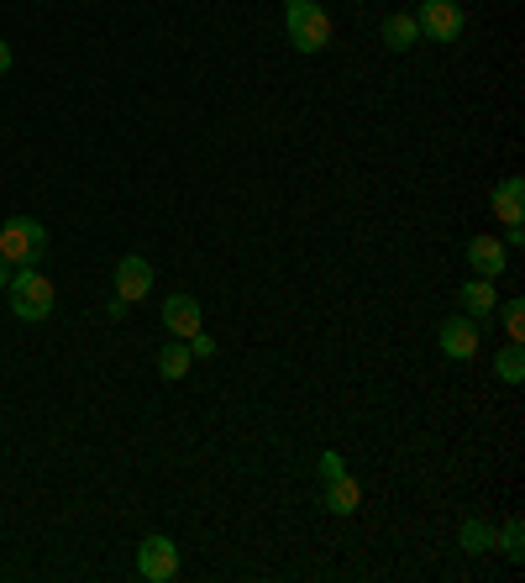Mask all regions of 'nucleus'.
<instances>
[{"label":"nucleus","instance_id":"aec40b11","mask_svg":"<svg viewBox=\"0 0 525 583\" xmlns=\"http://www.w3.org/2000/svg\"><path fill=\"white\" fill-rule=\"evenodd\" d=\"M184 342H190V352H195V358H211V352H216V342L205 337V326H200L195 337H184Z\"/></svg>","mask_w":525,"mask_h":583},{"label":"nucleus","instance_id":"0eeeda50","mask_svg":"<svg viewBox=\"0 0 525 583\" xmlns=\"http://www.w3.org/2000/svg\"><path fill=\"white\" fill-rule=\"evenodd\" d=\"M437 347L452 358V363H468V358L479 352V321H473V316H452V321H441Z\"/></svg>","mask_w":525,"mask_h":583},{"label":"nucleus","instance_id":"39448f33","mask_svg":"<svg viewBox=\"0 0 525 583\" xmlns=\"http://www.w3.org/2000/svg\"><path fill=\"white\" fill-rule=\"evenodd\" d=\"M179 573V547L169 537H148L137 547V579L142 583H169Z\"/></svg>","mask_w":525,"mask_h":583},{"label":"nucleus","instance_id":"dca6fc26","mask_svg":"<svg viewBox=\"0 0 525 583\" xmlns=\"http://www.w3.org/2000/svg\"><path fill=\"white\" fill-rule=\"evenodd\" d=\"M500 547H504V558H510V562H521V558H525V526H521V520H504Z\"/></svg>","mask_w":525,"mask_h":583},{"label":"nucleus","instance_id":"f8f14e48","mask_svg":"<svg viewBox=\"0 0 525 583\" xmlns=\"http://www.w3.org/2000/svg\"><path fill=\"white\" fill-rule=\"evenodd\" d=\"M420 43V26L410 11H394L389 22H384V47H394V53H410V47Z\"/></svg>","mask_w":525,"mask_h":583},{"label":"nucleus","instance_id":"7ed1b4c3","mask_svg":"<svg viewBox=\"0 0 525 583\" xmlns=\"http://www.w3.org/2000/svg\"><path fill=\"white\" fill-rule=\"evenodd\" d=\"M285 26H289V43L300 53H321L331 43V17L315 0H285Z\"/></svg>","mask_w":525,"mask_h":583},{"label":"nucleus","instance_id":"412c9836","mask_svg":"<svg viewBox=\"0 0 525 583\" xmlns=\"http://www.w3.org/2000/svg\"><path fill=\"white\" fill-rule=\"evenodd\" d=\"M0 74H11V43L0 38Z\"/></svg>","mask_w":525,"mask_h":583},{"label":"nucleus","instance_id":"9b49d317","mask_svg":"<svg viewBox=\"0 0 525 583\" xmlns=\"http://www.w3.org/2000/svg\"><path fill=\"white\" fill-rule=\"evenodd\" d=\"M458 300H462V316H473V321H479V316H494L500 295H494V279H479V274H473V279L458 289Z\"/></svg>","mask_w":525,"mask_h":583},{"label":"nucleus","instance_id":"6e6552de","mask_svg":"<svg viewBox=\"0 0 525 583\" xmlns=\"http://www.w3.org/2000/svg\"><path fill=\"white\" fill-rule=\"evenodd\" d=\"M504 242L500 237H473L468 242V268L479 274V279H500L504 274Z\"/></svg>","mask_w":525,"mask_h":583},{"label":"nucleus","instance_id":"f257e3e1","mask_svg":"<svg viewBox=\"0 0 525 583\" xmlns=\"http://www.w3.org/2000/svg\"><path fill=\"white\" fill-rule=\"evenodd\" d=\"M6 295H11V316L17 321H47L53 300H58V289H53V279H47L43 268H11Z\"/></svg>","mask_w":525,"mask_h":583},{"label":"nucleus","instance_id":"a211bd4d","mask_svg":"<svg viewBox=\"0 0 525 583\" xmlns=\"http://www.w3.org/2000/svg\"><path fill=\"white\" fill-rule=\"evenodd\" d=\"M489 541H494V531H489V526H479V520H468V526H462V547H468V552H483Z\"/></svg>","mask_w":525,"mask_h":583},{"label":"nucleus","instance_id":"20e7f679","mask_svg":"<svg viewBox=\"0 0 525 583\" xmlns=\"http://www.w3.org/2000/svg\"><path fill=\"white\" fill-rule=\"evenodd\" d=\"M416 26H420V38H431V43H458L462 26H468V11H462L458 0H426L416 11Z\"/></svg>","mask_w":525,"mask_h":583},{"label":"nucleus","instance_id":"f3484780","mask_svg":"<svg viewBox=\"0 0 525 583\" xmlns=\"http://www.w3.org/2000/svg\"><path fill=\"white\" fill-rule=\"evenodd\" d=\"M504 337H510V342H521L525 337V305L521 300L504 305Z\"/></svg>","mask_w":525,"mask_h":583},{"label":"nucleus","instance_id":"2eb2a0df","mask_svg":"<svg viewBox=\"0 0 525 583\" xmlns=\"http://www.w3.org/2000/svg\"><path fill=\"white\" fill-rule=\"evenodd\" d=\"M494 373H500L504 384H525V347L521 342L504 347L500 358H494Z\"/></svg>","mask_w":525,"mask_h":583},{"label":"nucleus","instance_id":"1a4fd4ad","mask_svg":"<svg viewBox=\"0 0 525 583\" xmlns=\"http://www.w3.org/2000/svg\"><path fill=\"white\" fill-rule=\"evenodd\" d=\"M494 216H500L504 226H515V221L525 216V179L521 173H510V179L494 184Z\"/></svg>","mask_w":525,"mask_h":583},{"label":"nucleus","instance_id":"4468645a","mask_svg":"<svg viewBox=\"0 0 525 583\" xmlns=\"http://www.w3.org/2000/svg\"><path fill=\"white\" fill-rule=\"evenodd\" d=\"M190 363H195L190 342H163V347H158V373H163V379H184Z\"/></svg>","mask_w":525,"mask_h":583},{"label":"nucleus","instance_id":"423d86ee","mask_svg":"<svg viewBox=\"0 0 525 583\" xmlns=\"http://www.w3.org/2000/svg\"><path fill=\"white\" fill-rule=\"evenodd\" d=\"M116 295H121L127 305L153 295V263L142 258V253H127V258L116 263Z\"/></svg>","mask_w":525,"mask_h":583},{"label":"nucleus","instance_id":"ddd939ff","mask_svg":"<svg viewBox=\"0 0 525 583\" xmlns=\"http://www.w3.org/2000/svg\"><path fill=\"white\" fill-rule=\"evenodd\" d=\"M357 505H363V489H357V478H331L326 484V510L331 516H352V510H357Z\"/></svg>","mask_w":525,"mask_h":583},{"label":"nucleus","instance_id":"f03ea898","mask_svg":"<svg viewBox=\"0 0 525 583\" xmlns=\"http://www.w3.org/2000/svg\"><path fill=\"white\" fill-rule=\"evenodd\" d=\"M0 258L11 268H38L47 258V226L32 216H11L0 226Z\"/></svg>","mask_w":525,"mask_h":583},{"label":"nucleus","instance_id":"4be33fe9","mask_svg":"<svg viewBox=\"0 0 525 583\" xmlns=\"http://www.w3.org/2000/svg\"><path fill=\"white\" fill-rule=\"evenodd\" d=\"M6 284H11V263L0 258V289H6Z\"/></svg>","mask_w":525,"mask_h":583},{"label":"nucleus","instance_id":"9d476101","mask_svg":"<svg viewBox=\"0 0 525 583\" xmlns=\"http://www.w3.org/2000/svg\"><path fill=\"white\" fill-rule=\"evenodd\" d=\"M163 326L174 331L179 342H184V337H195V331H200V305L190 300V295H169V300H163Z\"/></svg>","mask_w":525,"mask_h":583},{"label":"nucleus","instance_id":"6ab92c4d","mask_svg":"<svg viewBox=\"0 0 525 583\" xmlns=\"http://www.w3.org/2000/svg\"><path fill=\"white\" fill-rule=\"evenodd\" d=\"M315 474H321V484H331V478L347 474V463H342V453H321V463H315Z\"/></svg>","mask_w":525,"mask_h":583}]
</instances>
